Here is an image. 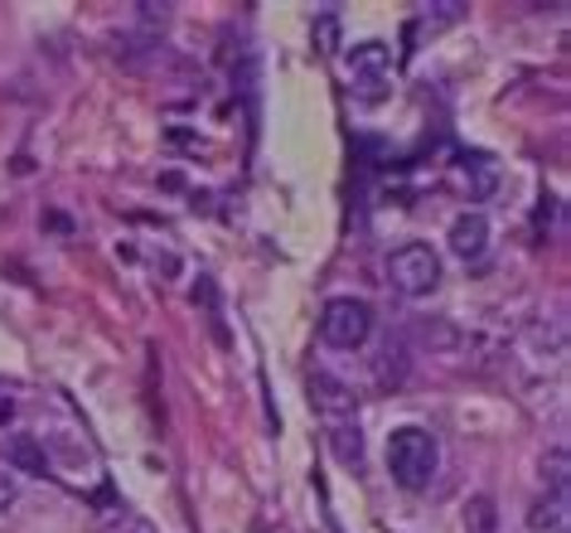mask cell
<instances>
[{"instance_id":"cell-1","label":"cell","mask_w":571,"mask_h":533,"mask_svg":"<svg viewBox=\"0 0 571 533\" xmlns=\"http://www.w3.org/2000/svg\"><path fill=\"white\" fill-rule=\"evenodd\" d=\"M436 465H441V446L427 426H397L388 436V471L402 490H427Z\"/></svg>"},{"instance_id":"cell-2","label":"cell","mask_w":571,"mask_h":533,"mask_svg":"<svg viewBox=\"0 0 571 533\" xmlns=\"http://www.w3.org/2000/svg\"><path fill=\"white\" fill-rule=\"evenodd\" d=\"M388 282L402 291V296H431L441 286V258H436L431 243H402L388 258Z\"/></svg>"},{"instance_id":"cell-3","label":"cell","mask_w":571,"mask_h":533,"mask_svg":"<svg viewBox=\"0 0 571 533\" xmlns=\"http://www.w3.org/2000/svg\"><path fill=\"white\" fill-rule=\"evenodd\" d=\"M368 335H374V311H368L364 301L339 296V301L325 305L320 340L329 344V350H358V344H368Z\"/></svg>"},{"instance_id":"cell-4","label":"cell","mask_w":571,"mask_h":533,"mask_svg":"<svg viewBox=\"0 0 571 533\" xmlns=\"http://www.w3.org/2000/svg\"><path fill=\"white\" fill-rule=\"evenodd\" d=\"M310 403H315V412H320L329 426H349L354 412H358V393L339 379V373L315 369V373H310Z\"/></svg>"},{"instance_id":"cell-5","label":"cell","mask_w":571,"mask_h":533,"mask_svg":"<svg viewBox=\"0 0 571 533\" xmlns=\"http://www.w3.org/2000/svg\"><path fill=\"white\" fill-rule=\"evenodd\" d=\"M349 73H354V88L364 92L368 102H378L383 88H388V73H392L388 44H358V49L349 53Z\"/></svg>"},{"instance_id":"cell-6","label":"cell","mask_w":571,"mask_h":533,"mask_svg":"<svg viewBox=\"0 0 571 533\" xmlns=\"http://www.w3.org/2000/svg\"><path fill=\"white\" fill-rule=\"evenodd\" d=\"M446 243L456 258L465 262H475V258H485V248H489V219L480 209H465L456 223H450V233H446Z\"/></svg>"},{"instance_id":"cell-7","label":"cell","mask_w":571,"mask_h":533,"mask_svg":"<svg viewBox=\"0 0 571 533\" xmlns=\"http://www.w3.org/2000/svg\"><path fill=\"white\" fill-rule=\"evenodd\" d=\"M6 461L24 475H49V451L34 442V436H10L6 442Z\"/></svg>"},{"instance_id":"cell-8","label":"cell","mask_w":571,"mask_h":533,"mask_svg":"<svg viewBox=\"0 0 571 533\" xmlns=\"http://www.w3.org/2000/svg\"><path fill=\"white\" fill-rule=\"evenodd\" d=\"M465 170H470V180H460V184H465V194H470V199H489L499 190V170L489 165V160L470 155V160H465Z\"/></svg>"},{"instance_id":"cell-9","label":"cell","mask_w":571,"mask_h":533,"mask_svg":"<svg viewBox=\"0 0 571 533\" xmlns=\"http://www.w3.org/2000/svg\"><path fill=\"white\" fill-rule=\"evenodd\" d=\"M465 533H499V510L489 495H475L465 504Z\"/></svg>"},{"instance_id":"cell-10","label":"cell","mask_w":571,"mask_h":533,"mask_svg":"<svg viewBox=\"0 0 571 533\" xmlns=\"http://www.w3.org/2000/svg\"><path fill=\"white\" fill-rule=\"evenodd\" d=\"M329 446H335V456L344 461V465H358V461H364V456H358V446H364V442H358V426L349 422V426H329Z\"/></svg>"},{"instance_id":"cell-11","label":"cell","mask_w":571,"mask_h":533,"mask_svg":"<svg viewBox=\"0 0 571 533\" xmlns=\"http://www.w3.org/2000/svg\"><path fill=\"white\" fill-rule=\"evenodd\" d=\"M315 44H320L325 53H335V44H339V16H329V10H325V16L315 20Z\"/></svg>"},{"instance_id":"cell-12","label":"cell","mask_w":571,"mask_h":533,"mask_svg":"<svg viewBox=\"0 0 571 533\" xmlns=\"http://www.w3.org/2000/svg\"><path fill=\"white\" fill-rule=\"evenodd\" d=\"M450 20H465V6H431V10H427V30H431V34L450 30Z\"/></svg>"},{"instance_id":"cell-13","label":"cell","mask_w":571,"mask_h":533,"mask_svg":"<svg viewBox=\"0 0 571 533\" xmlns=\"http://www.w3.org/2000/svg\"><path fill=\"white\" fill-rule=\"evenodd\" d=\"M16 403H20V398H16V383H6V379H0V426H6L10 418H16Z\"/></svg>"},{"instance_id":"cell-14","label":"cell","mask_w":571,"mask_h":533,"mask_svg":"<svg viewBox=\"0 0 571 533\" xmlns=\"http://www.w3.org/2000/svg\"><path fill=\"white\" fill-rule=\"evenodd\" d=\"M16 495H20V490H16V480H10L6 471H0V514H6L10 504H16Z\"/></svg>"},{"instance_id":"cell-15","label":"cell","mask_w":571,"mask_h":533,"mask_svg":"<svg viewBox=\"0 0 571 533\" xmlns=\"http://www.w3.org/2000/svg\"><path fill=\"white\" fill-rule=\"evenodd\" d=\"M44 229H49V233H73V223H69V213L54 209V213H44Z\"/></svg>"}]
</instances>
